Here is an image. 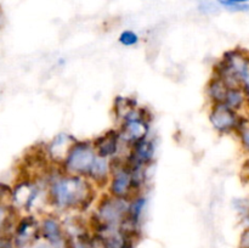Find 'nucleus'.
I'll return each mask as SVG.
<instances>
[{"mask_svg":"<svg viewBox=\"0 0 249 248\" xmlns=\"http://www.w3.org/2000/svg\"><path fill=\"white\" fill-rule=\"evenodd\" d=\"M138 102L133 97H123V96H117L113 102V112L116 116L117 121L121 122L124 118L126 113L130 111L134 107H138Z\"/></svg>","mask_w":249,"mask_h":248,"instance_id":"ddd939ff","label":"nucleus"},{"mask_svg":"<svg viewBox=\"0 0 249 248\" xmlns=\"http://www.w3.org/2000/svg\"><path fill=\"white\" fill-rule=\"evenodd\" d=\"M118 41L121 45L126 46V48H133V46H136L139 44L140 36H139V34L135 33L134 31L126 29V31H123L119 34Z\"/></svg>","mask_w":249,"mask_h":248,"instance_id":"4468645a","label":"nucleus"},{"mask_svg":"<svg viewBox=\"0 0 249 248\" xmlns=\"http://www.w3.org/2000/svg\"><path fill=\"white\" fill-rule=\"evenodd\" d=\"M97 187L89 179L68 174L61 168L46 177L48 204L57 212L84 213L96 203Z\"/></svg>","mask_w":249,"mask_h":248,"instance_id":"f257e3e1","label":"nucleus"},{"mask_svg":"<svg viewBox=\"0 0 249 248\" xmlns=\"http://www.w3.org/2000/svg\"><path fill=\"white\" fill-rule=\"evenodd\" d=\"M1 23H2V18H1V15H0V27H1Z\"/></svg>","mask_w":249,"mask_h":248,"instance_id":"a211bd4d","label":"nucleus"},{"mask_svg":"<svg viewBox=\"0 0 249 248\" xmlns=\"http://www.w3.org/2000/svg\"><path fill=\"white\" fill-rule=\"evenodd\" d=\"M92 143H94L97 156L108 158V159L117 157L121 146L124 145L118 129H109L106 133L92 139Z\"/></svg>","mask_w":249,"mask_h":248,"instance_id":"0eeeda50","label":"nucleus"},{"mask_svg":"<svg viewBox=\"0 0 249 248\" xmlns=\"http://www.w3.org/2000/svg\"><path fill=\"white\" fill-rule=\"evenodd\" d=\"M75 140L77 139L71 135V134L61 133L57 134L50 142L46 143L45 150L51 163L60 167L63 160H65L66 156H67L68 150H70L71 146L73 145Z\"/></svg>","mask_w":249,"mask_h":248,"instance_id":"6e6552de","label":"nucleus"},{"mask_svg":"<svg viewBox=\"0 0 249 248\" xmlns=\"http://www.w3.org/2000/svg\"><path fill=\"white\" fill-rule=\"evenodd\" d=\"M237 135L238 138H240L242 148L245 150L246 153H248L249 155V125L246 126V128H243Z\"/></svg>","mask_w":249,"mask_h":248,"instance_id":"dca6fc26","label":"nucleus"},{"mask_svg":"<svg viewBox=\"0 0 249 248\" xmlns=\"http://www.w3.org/2000/svg\"><path fill=\"white\" fill-rule=\"evenodd\" d=\"M245 168H246V169H247V173H249V159H248V160H246Z\"/></svg>","mask_w":249,"mask_h":248,"instance_id":"f3484780","label":"nucleus"},{"mask_svg":"<svg viewBox=\"0 0 249 248\" xmlns=\"http://www.w3.org/2000/svg\"><path fill=\"white\" fill-rule=\"evenodd\" d=\"M229 85L225 80L219 75L213 74L209 82L207 83L206 94L208 97L209 102L212 105L214 104H224L226 99V95L229 91Z\"/></svg>","mask_w":249,"mask_h":248,"instance_id":"9b49d317","label":"nucleus"},{"mask_svg":"<svg viewBox=\"0 0 249 248\" xmlns=\"http://www.w3.org/2000/svg\"><path fill=\"white\" fill-rule=\"evenodd\" d=\"M112 168L111 159L97 156L91 170H90L88 179L97 187V189H105L108 186L109 179H111Z\"/></svg>","mask_w":249,"mask_h":248,"instance_id":"9d476101","label":"nucleus"},{"mask_svg":"<svg viewBox=\"0 0 249 248\" xmlns=\"http://www.w3.org/2000/svg\"><path fill=\"white\" fill-rule=\"evenodd\" d=\"M18 209L12 203L0 201V238H12L15 226L18 221Z\"/></svg>","mask_w":249,"mask_h":248,"instance_id":"1a4fd4ad","label":"nucleus"},{"mask_svg":"<svg viewBox=\"0 0 249 248\" xmlns=\"http://www.w3.org/2000/svg\"><path fill=\"white\" fill-rule=\"evenodd\" d=\"M220 5L232 11H248L249 0H218Z\"/></svg>","mask_w":249,"mask_h":248,"instance_id":"2eb2a0df","label":"nucleus"},{"mask_svg":"<svg viewBox=\"0 0 249 248\" xmlns=\"http://www.w3.org/2000/svg\"><path fill=\"white\" fill-rule=\"evenodd\" d=\"M209 122L216 133L221 135L238 134L243 128L249 125L248 117L230 108L225 104H214L209 109Z\"/></svg>","mask_w":249,"mask_h":248,"instance_id":"39448f33","label":"nucleus"},{"mask_svg":"<svg viewBox=\"0 0 249 248\" xmlns=\"http://www.w3.org/2000/svg\"><path fill=\"white\" fill-rule=\"evenodd\" d=\"M248 219H249V212H248Z\"/></svg>","mask_w":249,"mask_h":248,"instance_id":"6ab92c4d","label":"nucleus"},{"mask_svg":"<svg viewBox=\"0 0 249 248\" xmlns=\"http://www.w3.org/2000/svg\"><path fill=\"white\" fill-rule=\"evenodd\" d=\"M129 201L118 197L104 195L95 203V212L90 219V225H102L109 228H123L128 216Z\"/></svg>","mask_w":249,"mask_h":248,"instance_id":"f03ea898","label":"nucleus"},{"mask_svg":"<svg viewBox=\"0 0 249 248\" xmlns=\"http://www.w3.org/2000/svg\"><path fill=\"white\" fill-rule=\"evenodd\" d=\"M226 106L235 111L240 112L241 109L247 107V92L243 87H232L229 88L228 95L224 101Z\"/></svg>","mask_w":249,"mask_h":248,"instance_id":"f8f14e48","label":"nucleus"},{"mask_svg":"<svg viewBox=\"0 0 249 248\" xmlns=\"http://www.w3.org/2000/svg\"><path fill=\"white\" fill-rule=\"evenodd\" d=\"M41 240L40 220L33 214H27L18 219L12 233V243L15 248H27Z\"/></svg>","mask_w":249,"mask_h":248,"instance_id":"423d86ee","label":"nucleus"},{"mask_svg":"<svg viewBox=\"0 0 249 248\" xmlns=\"http://www.w3.org/2000/svg\"><path fill=\"white\" fill-rule=\"evenodd\" d=\"M96 158L97 153L92 140H78L77 139L68 150L67 156L60 168L68 174L79 175L88 179V175Z\"/></svg>","mask_w":249,"mask_h":248,"instance_id":"7ed1b4c3","label":"nucleus"},{"mask_svg":"<svg viewBox=\"0 0 249 248\" xmlns=\"http://www.w3.org/2000/svg\"><path fill=\"white\" fill-rule=\"evenodd\" d=\"M151 122L152 113L146 107L138 106L131 108L119 122L118 131L124 145L129 147L136 141L148 138Z\"/></svg>","mask_w":249,"mask_h":248,"instance_id":"20e7f679","label":"nucleus"}]
</instances>
